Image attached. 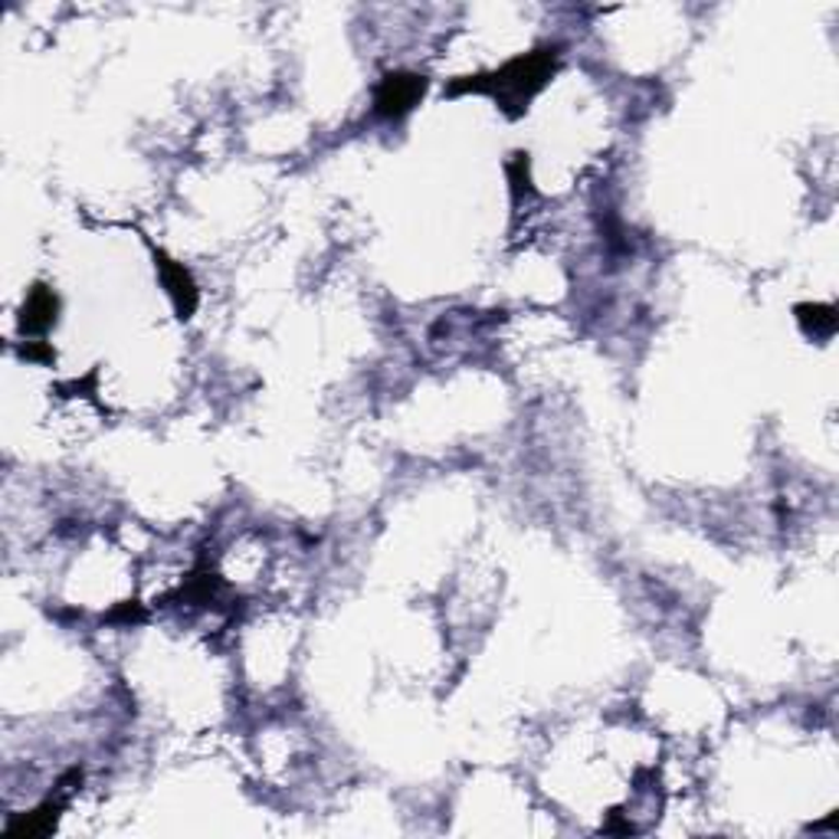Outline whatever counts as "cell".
<instances>
[{"label":"cell","instance_id":"9","mask_svg":"<svg viewBox=\"0 0 839 839\" xmlns=\"http://www.w3.org/2000/svg\"><path fill=\"white\" fill-rule=\"evenodd\" d=\"M20 354H23L26 361H43V364L56 358V354H53V348H49L46 341H30V345H26V348H23Z\"/></svg>","mask_w":839,"mask_h":839},{"label":"cell","instance_id":"6","mask_svg":"<svg viewBox=\"0 0 839 839\" xmlns=\"http://www.w3.org/2000/svg\"><path fill=\"white\" fill-rule=\"evenodd\" d=\"M794 315H797L801 328H804L811 338L827 341V338H834V335H837L839 315L834 305H824V302H801V305L794 308Z\"/></svg>","mask_w":839,"mask_h":839},{"label":"cell","instance_id":"1","mask_svg":"<svg viewBox=\"0 0 839 839\" xmlns=\"http://www.w3.org/2000/svg\"><path fill=\"white\" fill-rule=\"evenodd\" d=\"M561 66V49L558 46H538L532 53H522L509 62H502L492 72H476V75H459L446 82V95H489L505 118H522L532 105V98L555 79Z\"/></svg>","mask_w":839,"mask_h":839},{"label":"cell","instance_id":"2","mask_svg":"<svg viewBox=\"0 0 839 839\" xmlns=\"http://www.w3.org/2000/svg\"><path fill=\"white\" fill-rule=\"evenodd\" d=\"M427 75L420 72H410V69H394V72H384L377 89H374V115L377 118H404L410 115L423 95H427Z\"/></svg>","mask_w":839,"mask_h":839},{"label":"cell","instance_id":"8","mask_svg":"<svg viewBox=\"0 0 839 839\" xmlns=\"http://www.w3.org/2000/svg\"><path fill=\"white\" fill-rule=\"evenodd\" d=\"M108 620H112V624H118V620H121V624H141V620H144V610H141L138 604H121L118 610L108 614Z\"/></svg>","mask_w":839,"mask_h":839},{"label":"cell","instance_id":"5","mask_svg":"<svg viewBox=\"0 0 839 839\" xmlns=\"http://www.w3.org/2000/svg\"><path fill=\"white\" fill-rule=\"evenodd\" d=\"M62 807H66V801H62V797H56V801H46V804H39L36 811H30V814H23V817L10 820V827H7V839L49 837V834L56 830L59 817H62Z\"/></svg>","mask_w":839,"mask_h":839},{"label":"cell","instance_id":"7","mask_svg":"<svg viewBox=\"0 0 839 839\" xmlns=\"http://www.w3.org/2000/svg\"><path fill=\"white\" fill-rule=\"evenodd\" d=\"M217 591H223V581L210 571H200V574L187 578V584L180 587V597L190 604H210L217 597Z\"/></svg>","mask_w":839,"mask_h":839},{"label":"cell","instance_id":"4","mask_svg":"<svg viewBox=\"0 0 839 839\" xmlns=\"http://www.w3.org/2000/svg\"><path fill=\"white\" fill-rule=\"evenodd\" d=\"M56 315H59V295L49 286L36 282L26 292L23 305H20V331L23 335H43L56 325Z\"/></svg>","mask_w":839,"mask_h":839},{"label":"cell","instance_id":"3","mask_svg":"<svg viewBox=\"0 0 839 839\" xmlns=\"http://www.w3.org/2000/svg\"><path fill=\"white\" fill-rule=\"evenodd\" d=\"M154 266H158L161 286H164V292H167V299H171L177 318H180V322L194 318V312H197V305H200V289H197L190 269L180 266L177 259H171V256L161 253V249H154Z\"/></svg>","mask_w":839,"mask_h":839}]
</instances>
